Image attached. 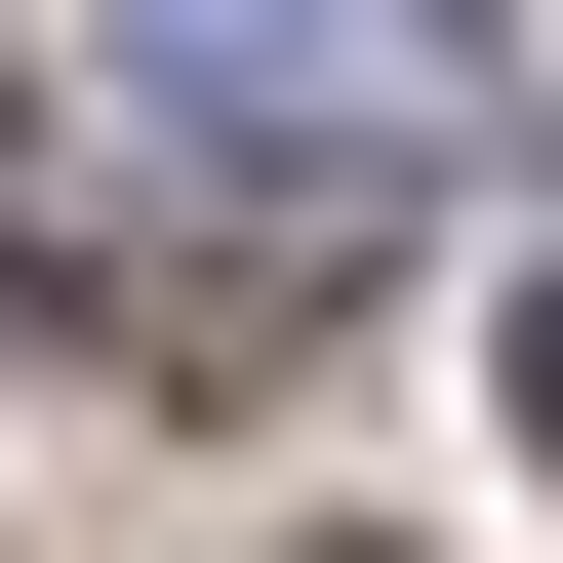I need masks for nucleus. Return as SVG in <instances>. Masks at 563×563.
Here are the masks:
<instances>
[{"label": "nucleus", "instance_id": "2", "mask_svg": "<svg viewBox=\"0 0 563 563\" xmlns=\"http://www.w3.org/2000/svg\"><path fill=\"white\" fill-rule=\"evenodd\" d=\"M523 443H563V282H523Z\"/></svg>", "mask_w": 563, "mask_h": 563}, {"label": "nucleus", "instance_id": "1", "mask_svg": "<svg viewBox=\"0 0 563 563\" xmlns=\"http://www.w3.org/2000/svg\"><path fill=\"white\" fill-rule=\"evenodd\" d=\"M402 121H443V41H402V0H121V162L282 201V242H363Z\"/></svg>", "mask_w": 563, "mask_h": 563}]
</instances>
